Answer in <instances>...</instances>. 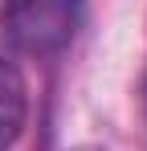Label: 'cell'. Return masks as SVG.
Masks as SVG:
<instances>
[{"label": "cell", "instance_id": "4", "mask_svg": "<svg viewBox=\"0 0 147 151\" xmlns=\"http://www.w3.org/2000/svg\"><path fill=\"white\" fill-rule=\"evenodd\" d=\"M143 102H147V74H143Z\"/></svg>", "mask_w": 147, "mask_h": 151}, {"label": "cell", "instance_id": "1", "mask_svg": "<svg viewBox=\"0 0 147 151\" xmlns=\"http://www.w3.org/2000/svg\"><path fill=\"white\" fill-rule=\"evenodd\" d=\"M29 119V86L12 61H0V151L12 147Z\"/></svg>", "mask_w": 147, "mask_h": 151}, {"label": "cell", "instance_id": "3", "mask_svg": "<svg viewBox=\"0 0 147 151\" xmlns=\"http://www.w3.org/2000/svg\"><path fill=\"white\" fill-rule=\"evenodd\" d=\"M74 151H106V147H98V143H82V147H74Z\"/></svg>", "mask_w": 147, "mask_h": 151}, {"label": "cell", "instance_id": "2", "mask_svg": "<svg viewBox=\"0 0 147 151\" xmlns=\"http://www.w3.org/2000/svg\"><path fill=\"white\" fill-rule=\"evenodd\" d=\"M24 4H33V0H4V8H8V12H21Z\"/></svg>", "mask_w": 147, "mask_h": 151}]
</instances>
